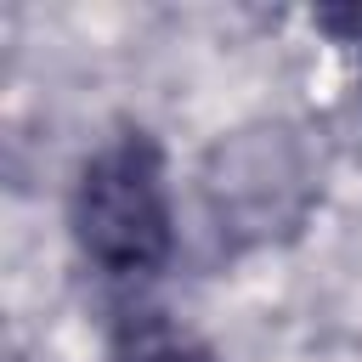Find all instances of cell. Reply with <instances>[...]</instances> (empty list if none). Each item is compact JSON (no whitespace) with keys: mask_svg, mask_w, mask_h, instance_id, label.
Here are the masks:
<instances>
[{"mask_svg":"<svg viewBox=\"0 0 362 362\" xmlns=\"http://www.w3.org/2000/svg\"><path fill=\"white\" fill-rule=\"evenodd\" d=\"M74 238L79 255L113 277V283H147L175 255V209H170V175L164 147L147 130L107 136L74 181Z\"/></svg>","mask_w":362,"mask_h":362,"instance_id":"1","label":"cell"},{"mask_svg":"<svg viewBox=\"0 0 362 362\" xmlns=\"http://www.w3.org/2000/svg\"><path fill=\"white\" fill-rule=\"evenodd\" d=\"M113 362H215V351L198 334H187L164 317H136V322L119 328Z\"/></svg>","mask_w":362,"mask_h":362,"instance_id":"2","label":"cell"}]
</instances>
